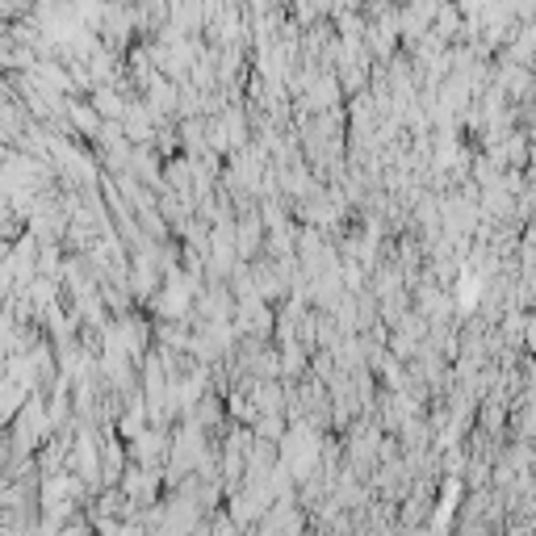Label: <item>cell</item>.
I'll use <instances>...</instances> for the list:
<instances>
[{
    "instance_id": "6da1fadb",
    "label": "cell",
    "mask_w": 536,
    "mask_h": 536,
    "mask_svg": "<svg viewBox=\"0 0 536 536\" xmlns=\"http://www.w3.org/2000/svg\"><path fill=\"white\" fill-rule=\"evenodd\" d=\"M528 248H536V219H532V227H528Z\"/></svg>"
}]
</instances>
